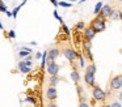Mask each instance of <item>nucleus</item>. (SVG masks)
<instances>
[{"label": "nucleus", "mask_w": 122, "mask_h": 107, "mask_svg": "<svg viewBox=\"0 0 122 107\" xmlns=\"http://www.w3.org/2000/svg\"><path fill=\"white\" fill-rule=\"evenodd\" d=\"M92 95H93V99H95V101L102 102V101H105V98H106V91H104L100 86L95 85V86H93Z\"/></svg>", "instance_id": "obj_1"}, {"label": "nucleus", "mask_w": 122, "mask_h": 107, "mask_svg": "<svg viewBox=\"0 0 122 107\" xmlns=\"http://www.w3.org/2000/svg\"><path fill=\"white\" fill-rule=\"evenodd\" d=\"M91 26H92V28L95 29L96 33H101V31H104V30H105V28H106V25H105V20H104V18H97V17H96L95 20L92 21Z\"/></svg>", "instance_id": "obj_2"}, {"label": "nucleus", "mask_w": 122, "mask_h": 107, "mask_svg": "<svg viewBox=\"0 0 122 107\" xmlns=\"http://www.w3.org/2000/svg\"><path fill=\"white\" fill-rule=\"evenodd\" d=\"M63 55H64V57H66V59L70 60V61H75V60L79 59V56H80V55L77 54L75 50H72V48H66L63 51Z\"/></svg>", "instance_id": "obj_3"}, {"label": "nucleus", "mask_w": 122, "mask_h": 107, "mask_svg": "<svg viewBox=\"0 0 122 107\" xmlns=\"http://www.w3.org/2000/svg\"><path fill=\"white\" fill-rule=\"evenodd\" d=\"M121 88H122V76L118 74V76H116V77L112 78L110 89H113V90H119Z\"/></svg>", "instance_id": "obj_4"}, {"label": "nucleus", "mask_w": 122, "mask_h": 107, "mask_svg": "<svg viewBox=\"0 0 122 107\" xmlns=\"http://www.w3.org/2000/svg\"><path fill=\"white\" fill-rule=\"evenodd\" d=\"M59 69H61V67H59V65L56 64L55 61H53V63H50V64L46 65V70H47V73H49L50 76L58 74V73H59Z\"/></svg>", "instance_id": "obj_5"}, {"label": "nucleus", "mask_w": 122, "mask_h": 107, "mask_svg": "<svg viewBox=\"0 0 122 107\" xmlns=\"http://www.w3.org/2000/svg\"><path fill=\"white\" fill-rule=\"evenodd\" d=\"M46 97H47V99H50V101H55V99L58 98V91H56V88L54 85H50V88H47V90H46Z\"/></svg>", "instance_id": "obj_6"}, {"label": "nucleus", "mask_w": 122, "mask_h": 107, "mask_svg": "<svg viewBox=\"0 0 122 107\" xmlns=\"http://www.w3.org/2000/svg\"><path fill=\"white\" fill-rule=\"evenodd\" d=\"M17 68H19V70L21 73H24V74H28V73H30V70H32V68H30L26 63H25V60L20 61L19 64H17Z\"/></svg>", "instance_id": "obj_7"}, {"label": "nucleus", "mask_w": 122, "mask_h": 107, "mask_svg": "<svg viewBox=\"0 0 122 107\" xmlns=\"http://www.w3.org/2000/svg\"><path fill=\"white\" fill-rule=\"evenodd\" d=\"M96 34H97V33L95 31V29H93L92 26L84 29V38H85V39H89V41H92V39L96 37Z\"/></svg>", "instance_id": "obj_8"}, {"label": "nucleus", "mask_w": 122, "mask_h": 107, "mask_svg": "<svg viewBox=\"0 0 122 107\" xmlns=\"http://www.w3.org/2000/svg\"><path fill=\"white\" fill-rule=\"evenodd\" d=\"M112 12H113V9H112V7H110L109 4H104L102 8H101V10H100V13H101V14H102L105 18L110 17V16H112Z\"/></svg>", "instance_id": "obj_9"}, {"label": "nucleus", "mask_w": 122, "mask_h": 107, "mask_svg": "<svg viewBox=\"0 0 122 107\" xmlns=\"http://www.w3.org/2000/svg\"><path fill=\"white\" fill-rule=\"evenodd\" d=\"M84 81H85V84H87L88 86H95V74L93 73H88V72H85V74H84Z\"/></svg>", "instance_id": "obj_10"}, {"label": "nucleus", "mask_w": 122, "mask_h": 107, "mask_svg": "<svg viewBox=\"0 0 122 107\" xmlns=\"http://www.w3.org/2000/svg\"><path fill=\"white\" fill-rule=\"evenodd\" d=\"M70 77H71V80L74 81L75 84H77V82L80 81V73L77 72L76 69H74V70L71 72V74H70Z\"/></svg>", "instance_id": "obj_11"}, {"label": "nucleus", "mask_w": 122, "mask_h": 107, "mask_svg": "<svg viewBox=\"0 0 122 107\" xmlns=\"http://www.w3.org/2000/svg\"><path fill=\"white\" fill-rule=\"evenodd\" d=\"M47 52H49V56L53 57L54 60H55L56 57H59V50L58 48H50Z\"/></svg>", "instance_id": "obj_12"}, {"label": "nucleus", "mask_w": 122, "mask_h": 107, "mask_svg": "<svg viewBox=\"0 0 122 107\" xmlns=\"http://www.w3.org/2000/svg\"><path fill=\"white\" fill-rule=\"evenodd\" d=\"M49 82H50V85H58L59 84V77H58V74H53L50 78H49Z\"/></svg>", "instance_id": "obj_13"}, {"label": "nucleus", "mask_w": 122, "mask_h": 107, "mask_svg": "<svg viewBox=\"0 0 122 107\" xmlns=\"http://www.w3.org/2000/svg\"><path fill=\"white\" fill-rule=\"evenodd\" d=\"M83 47H84V51H85V52L91 51V47H92V41H89V39H85Z\"/></svg>", "instance_id": "obj_14"}, {"label": "nucleus", "mask_w": 122, "mask_h": 107, "mask_svg": "<svg viewBox=\"0 0 122 107\" xmlns=\"http://www.w3.org/2000/svg\"><path fill=\"white\" fill-rule=\"evenodd\" d=\"M96 70H97V68H96V65L93 64V63H91V64L87 67V69H85V72H88V73H93V74H95V73H96Z\"/></svg>", "instance_id": "obj_15"}, {"label": "nucleus", "mask_w": 122, "mask_h": 107, "mask_svg": "<svg viewBox=\"0 0 122 107\" xmlns=\"http://www.w3.org/2000/svg\"><path fill=\"white\" fill-rule=\"evenodd\" d=\"M102 5H104V3H102V1H97V3H96L95 9H93V13H95V14L100 13V10H101V8H102Z\"/></svg>", "instance_id": "obj_16"}, {"label": "nucleus", "mask_w": 122, "mask_h": 107, "mask_svg": "<svg viewBox=\"0 0 122 107\" xmlns=\"http://www.w3.org/2000/svg\"><path fill=\"white\" fill-rule=\"evenodd\" d=\"M110 18L113 21H118L119 20V10H117V9H113V12H112V16H110Z\"/></svg>", "instance_id": "obj_17"}, {"label": "nucleus", "mask_w": 122, "mask_h": 107, "mask_svg": "<svg viewBox=\"0 0 122 107\" xmlns=\"http://www.w3.org/2000/svg\"><path fill=\"white\" fill-rule=\"evenodd\" d=\"M59 7H63V8H71L72 4H70V1L67 0H59Z\"/></svg>", "instance_id": "obj_18"}, {"label": "nucleus", "mask_w": 122, "mask_h": 107, "mask_svg": "<svg viewBox=\"0 0 122 107\" xmlns=\"http://www.w3.org/2000/svg\"><path fill=\"white\" fill-rule=\"evenodd\" d=\"M61 25H62V31H63L66 35H71V31H70V28H68V26H67L64 22L61 23Z\"/></svg>", "instance_id": "obj_19"}, {"label": "nucleus", "mask_w": 122, "mask_h": 107, "mask_svg": "<svg viewBox=\"0 0 122 107\" xmlns=\"http://www.w3.org/2000/svg\"><path fill=\"white\" fill-rule=\"evenodd\" d=\"M75 29H76L77 31H80V30H84L85 29V23L83 22V21H79V22L75 25Z\"/></svg>", "instance_id": "obj_20"}, {"label": "nucleus", "mask_w": 122, "mask_h": 107, "mask_svg": "<svg viewBox=\"0 0 122 107\" xmlns=\"http://www.w3.org/2000/svg\"><path fill=\"white\" fill-rule=\"evenodd\" d=\"M30 52L29 51H26V50H21L20 48V52H19V57H21V59H25V57L29 55Z\"/></svg>", "instance_id": "obj_21"}, {"label": "nucleus", "mask_w": 122, "mask_h": 107, "mask_svg": "<svg viewBox=\"0 0 122 107\" xmlns=\"http://www.w3.org/2000/svg\"><path fill=\"white\" fill-rule=\"evenodd\" d=\"M25 101H26V102H30L32 104H37V99H36L34 97H32V95H28L26 98H25Z\"/></svg>", "instance_id": "obj_22"}, {"label": "nucleus", "mask_w": 122, "mask_h": 107, "mask_svg": "<svg viewBox=\"0 0 122 107\" xmlns=\"http://www.w3.org/2000/svg\"><path fill=\"white\" fill-rule=\"evenodd\" d=\"M53 14H54V18H55V20H58L59 21V22H61V23H63V20H62V17H61V16H59V13H58V10H54V12H53Z\"/></svg>", "instance_id": "obj_23"}, {"label": "nucleus", "mask_w": 122, "mask_h": 107, "mask_svg": "<svg viewBox=\"0 0 122 107\" xmlns=\"http://www.w3.org/2000/svg\"><path fill=\"white\" fill-rule=\"evenodd\" d=\"M79 65H80V68H85V60H84V56H83V55L79 56Z\"/></svg>", "instance_id": "obj_24"}, {"label": "nucleus", "mask_w": 122, "mask_h": 107, "mask_svg": "<svg viewBox=\"0 0 122 107\" xmlns=\"http://www.w3.org/2000/svg\"><path fill=\"white\" fill-rule=\"evenodd\" d=\"M7 10H8V9H7V5L4 4V1H3V0H0V12L5 13Z\"/></svg>", "instance_id": "obj_25"}, {"label": "nucleus", "mask_w": 122, "mask_h": 107, "mask_svg": "<svg viewBox=\"0 0 122 107\" xmlns=\"http://www.w3.org/2000/svg\"><path fill=\"white\" fill-rule=\"evenodd\" d=\"M8 37L11 39H15V38H16V31H15V30H9L8 31Z\"/></svg>", "instance_id": "obj_26"}, {"label": "nucleus", "mask_w": 122, "mask_h": 107, "mask_svg": "<svg viewBox=\"0 0 122 107\" xmlns=\"http://www.w3.org/2000/svg\"><path fill=\"white\" fill-rule=\"evenodd\" d=\"M122 103L121 102H113V103H110V107H121Z\"/></svg>", "instance_id": "obj_27"}, {"label": "nucleus", "mask_w": 122, "mask_h": 107, "mask_svg": "<svg viewBox=\"0 0 122 107\" xmlns=\"http://www.w3.org/2000/svg\"><path fill=\"white\" fill-rule=\"evenodd\" d=\"M79 106H80V107H88V106H89V103H87L85 101H81V102L79 103Z\"/></svg>", "instance_id": "obj_28"}, {"label": "nucleus", "mask_w": 122, "mask_h": 107, "mask_svg": "<svg viewBox=\"0 0 122 107\" xmlns=\"http://www.w3.org/2000/svg\"><path fill=\"white\" fill-rule=\"evenodd\" d=\"M42 57V52H37L36 54V59H41Z\"/></svg>", "instance_id": "obj_29"}, {"label": "nucleus", "mask_w": 122, "mask_h": 107, "mask_svg": "<svg viewBox=\"0 0 122 107\" xmlns=\"http://www.w3.org/2000/svg\"><path fill=\"white\" fill-rule=\"evenodd\" d=\"M118 99H119V102L122 103V91H119V94H118Z\"/></svg>", "instance_id": "obj_30"}, {"label": "nucleus", "mask_w": 122, "mask_h": 107, "mask_svg": "<svg viewBox=\"0 0 122 107\" xmlns=\"http://www.w3.org/2000/svg\"><path fill=\"white\" fill-rule=\"evenodd\" d=\"M5 14H7V17H12V12H9V10H7Z\"/></svg>", "instance_id": "obj_31"}, {"label": "nucleus", "mask_w": 122, "mask_h": 107, "mask_svg": "<svg viewBox=\"0 0 122 107\" xmlns=\"http://www.w3.org/2000/svg\"><path fill=\"white\" fill-rule=\"evenodd\" d=\"M32 59H33V56H32V55H30V54L28 55L26 57H25V60H32Z\"/></svg>", "instance_id": "obj_32"}, {"label": "nucleus", "mask_w": 122, "mask_h": 107, "mask_svg": "<svg viewBox=\"0 0 122 107\" xmlns=\"http://www.w3.org/2000/svg\"><path fill=\"white\" fill-rule=\"evenodd\" d=\"M25 63H26L29 67H32V60H25Z\"/></svg>", "instance_id": "obj_33"}, {"label": "nucleus", "mask_w": 122, "mask_h": 107, "mask_svg": "<svg viewBox=\"0 0 122 107\" xmlns=\"http://www.w3.org/2000/svg\"><path fill=\"white\" fill-rule=\"evenodd\" d=\"M30 44H33V46H37V42H36V41H32V42H30Z\"/></svg>", "instance_id": "obj_34"}, {"label": "nucleus", "mask_w": 122, "mask_h": 107, "mask_svg": "<svg viewBox=\"0 0 122 107\" xmlns=\"http://www.w3.org/2000/svg\"><path fill=\"white\" fill-rule=\"evenodd\" d=\"M0 29H1V30L4 29V26H3V22H1V20H0Z\"/></svg>", "instance_id": "obj_35"}, {"label": "nucleus", "mask_w": 122, "mask_h": 107, "mask_svg": "<svg viewBox=\"0 0 122 107\" xmlns=\"http://www.w3.org/2000/svg\"><path fill=\"white\" fill-rule=\"evenodd\" d=\"M119 20L122 21V12H119Z\"/></svg>", "instance_id": "obj_36"}, {"label": "nucleus", "mask_w": 122, "mask_h": 107, "mask_svg": "<svg viewBox=\"0 0 122 107\" xmlns=\"http://www.w3.org/2000/svg\"><path fill=\"white\" fill-rule=\"evenodd\" d=\"M85 1H88V0H80V3H85Z\"/></svg>", "instance_id": "obj_37"}, {"label": "nucleus", "mask_w": 122, "mask_h": 107, "mask_svg": "<svg viewBox=\"0 0 122 107\" xmlns=\"http://www.w3.org/2000/svg\"><path fill=\"white\" fill-rule=\"evenodd\" d=\"M67 1H71V3H74V1H76V0H67Z\"/></svg>", "instance_id": "obj_38"}, {"label": "nucleus", "mask_w": 122, "mask_h": 107, "mask_svg": "<svg viewBox=\"0 0 122 107\" xmlns=\"http://www.w3.org/2000/svg\"><path fill=\"white\" fill-rule=\"evenodd\" d=\"M118 1H122V0H118Z\"/></svg>", "instance_id": "obj_39"}]
</instances>
